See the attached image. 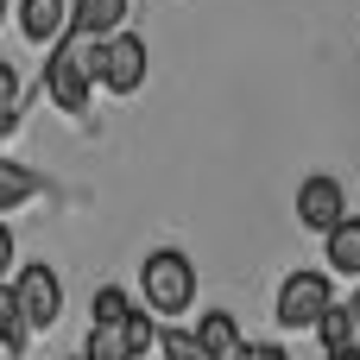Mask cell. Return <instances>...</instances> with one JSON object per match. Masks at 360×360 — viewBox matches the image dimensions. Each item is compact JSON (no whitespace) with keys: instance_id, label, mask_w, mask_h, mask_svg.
Instances as JSON below:
<instances>
[{"instance_id":"5b68a950","label":"cell","mask_w":360,"mask_h":360,"mask_svg":"<svg viewBox=\"0 0 360 360\" xmlns=\"http://www.w3.org/2000/svg\"><path fill=\"white\" fill-rule=\"evenodd\" d=\"M297 221H304L310 234L342 228V221H348V190H342L335 177H304V184H297Z\"/></svg>"},{"instance_id":"5bb4252c","label":"cell","mask_w":360,"mask_h":360,"mask_svg":"<svg viewBox=\"0 0 360 360\" xmlns=\"http://www.w3.org/2000/svg\"><path fill=\"white\" fill-rule=\"evenodd\" d=\"M316 335H323V348H329V354H342V348H360V323H354V310H342V304H335V310L316 323Z\"/></svg>"},{"instance_id":"7a4b0ae2","label":"cell","mask_w":360,"mask_h":360,"mask_svg":"<svg viewBox=\"0 0 360 360\" xmlns=\"http://www.w3.org/2000/svg\"><path fill=\"white\" fill-rule=\"evenodd\" d=\"M139 285H146V304H152L158 316H184V310L196 304V266H190V253H177V247L146 253Z\"/></svg>"},{"instance_id":"cb8c5ba5","label":"cell","mask_w":360,"mask_h":360,"mask_svg":"<svg viewBox=\"0 0 360 360\" xmlns=\"http://www.w3.org/2000/svg\"><path fill=\"white\" fill-rule=\"evenodd\" d=\"M228 360H247V348H240V354H228Z\"/></svg>"},{"instance_id":"7c38bea8","label":"cell","mask_w":360,"mask_h":360,"mask_svg":"<svg viewBox=\"0 0 360 360\" xmlns=\"http://www.w3.org/2000/svg\"><path fill=\"white\" fill-rule=\"evenodd\" d=\"M32 196H44V177L25 171V165H0V215L19 209V202H32Z\"/></svg>"},{"instance_id":"9c48e42d","label":"cell","mask_w":360,"mask_h":360,"mask_svg":"<svg viewBox=\"0 0 360 360\" xmlns=\"http://www.w3.org/2000/svg\"><path fill=\"white\" fill-rule=\"evenodd\" d=\"M196 342L209 348V360H228V354H240V323H234L228 310H209V316L196 323Z\"/></svg>"},{"instance_id":"7402d4cb","label":"cell","mask_w":360,"mask_h":360,"mask_svg":"<svg viewBox=\"0 0 360 360\" xmlns=\"http://www.w3.org/2000/svg\"><path fill=\"white\" fill-rule=\"evenodd\" d=\"M329 360H360V348H342V354H329Z\"/></svg>"},{"instance_id":"d4e9b609","label":"cell","mask_w":360,"mask_h":360,"mask_svg":"<svg viewBox=\"0 0 360 360\" xmlns=\"http://www.w3.org/2000/svg\"><path fill=\"white\" fill-rule=\"evenodd\" d=\"M0 19H6V0H0Z\"/></svg>"},{"instance_id":"8992f818","label":"cell","mask_w":360,"mask_h":360,"mask_svg":"<svg viewBox=\"0 0 360 360\" xmlns=\"http://www.w3.org/2000/svg\"><path fill=\"white\" fill-rule=\"evenodd\" d=\"M13 285H19V304H25V316H32V329H51L57 310H63V285H57V272L38 259V266H25Z\"/></svg>"},{"instance_id":"3957f363","label":"cell","mask_w":360,"mask_h":360,"mask_svg":"<svg viewBox=\"0 0 360 360\" xmlns=\"http://www.w3.org/2000/svg\"><path fill=\"white\" fill-rule=\"evenodd\" d=\"M329 310H335V285H329V272L297 266V272L278 285V323H285V329H316Z\"/></svg>"},{"instance_id":"9a60e30c","label":"cell","mask_w":360,"mask_h":360,"mask_svg":"<svg viewBox=\"0 0 360 360\" xmlns=\"http://www.w3.org/2000/svg\"><path fill=\"white\" fill-rule=\"evenodd\" d=\"M89 316H95V323H127V316H133V297H127L120 285H101L95 304H89Z\"/></svg>"},{"instance_id":"ac0fdd59","label":"cell","mask_w":360,"mask_h":360,"mask_svg":"<svg viewBox=\"0 0 360 360\" xmlns=\"http://www.w3.org/2000/svg\"><path fill=\"white\" fill-rule=\"evenodd\" d=\"M19 101V76H13V63H0V114Z\"/></svg>"},{"instance_id":"6da1fadb","label":"cell","mask_w":360,"mask_h":360,"mask_svg":"<svg viewBox=\"0 0 360 360\" xmlns=\"http://www.w3.org/2000/svg\"><path fill=\"white\" fill-rule=\"evenodd\" d=\"M95 76H101V38L82 32V25H70V32L57 38L51 63H44V89H51V101H57L63 114H82Z\"/></svg>"},{"instance_id":"e0dca14e","label":"cell","mask_w":360,"mask_h":360,"mask_svg":"<svg viewBox=\"0 0 360 360\" xmlns=\"http://www.w3.org/2000/svg\"><path fill=\"white\" fill-rule=\"evenodd\" d=\"M127 342H133V354L158 348V329H152V316H146V310H133V316H127Z\"/></svg>"},{"instance_id":"484cf974","label":"cell","mask_w":360,"mask_h":360,"mask_svg":"<svg viewBox=\"0 0 360 360\" xmlns=\"http://www.w3.org/2000/svg\"><path fill=\"white\" fill-rule=\"evenodd\" d=\"M82 360H89V354H82Z\"/></svg>"},{"instance_id":"44dd1931","label":"cell","mask_w":360,"mask_h":360,"mask_svg":"<svg viewBox=\"0 0 360 360\" xmlns=\"http://www.w3.org/2000/svg\"><path fill=\"white\" fill-rule=\"evenodd\" d=\"M6 133H13V108H6V114H0V139H6Z\"/></svg>"},{"instance_id":"8fae6325","label":"cell","mask_w":360,"mask_h":360,"mask_svg":"<svg viewBox=\"0 0 360 360\" xmlns=\"http://www.w3.org/2000/svg\"><path fill=\"white\" fill-rule=\"evenodd\" d=\"M323 247H329V266H335V272L360 278V215H348L342 228H329V234H323Z\"/></svg>"},{"instance_id":"52a82bcc","label":"cell","mask_w":360,"mask_h":360,"mask_svg":"<svg viewBox=\"0 0 360 360\" xmlns=\"http://www.w3.org/2000/svg\"><path fill=\"white\" fill-rule=\"evenodd\" d=\"M19 32L32 44H57L70 32V0H19Z\"/></svg>"},{"instance_id":"30bf717a","label":"cell","mask_w":360,"mask_h":360,"mask_svg":"<svg viewBox=\"0 0 360 360\" xmlns=\"http://www.w3.org/2000/svg\"><path fill=\"white\" fill-rule=\"evenodd\" d=\"M120 19H127V0H76V6H70V25H82V32H95V38L120 32Z\"/></svg>"},{"instance_id":"603a6c76","label":"cell","mask_w":360,"mask_h":360,"mask_svg":"<svg viewBox=\"0 0 360 360\" xmlns=\"http://www.w3.org/2000/svg\"><path fill=\"white\" fill-rule=\"evenodd\" d=\"M348 310H354V323H360V291H354V297H348Z\"/></svg>"},{"instance_id":"277c9868","label":"cell","mask_w":360,"mask_h":360,"mask_svg":"<svg viewBox=\"0 0 360 360\" xmlns=\"http://www.w3.org/2000/svg\"><path fill=\"white\" fill-rule=\"evenodd\" d=\"M101 82H108L114 95H133V89L146 82V38L108 32V38H101Z\"/></svg>"},{"instance_id":"ba28073f","label":"cell","mask_w":360,"mask_h":360,"mask_svg":"<svg viewBox=\"0 0 360 360\" xmlns=\"http://www.w3.org/2000/svg\"><path fill=\"white\" fill-rule=\"evenodd\" d=\"M32 342V316L19 304V285H0V354H25Z\"/></svg>"},{"instance_id":"4fadbf2b","label":"cell","mask_w":360,"mask_h":360,"mask_svg":"<svg viewBox=\"0 0 360 360\" xmlns=\"http://www.w3.org/2000/svg\"><path fill=\"white\" fill-rule=\"evenodd\" d=\"M89 360H139L127 342V323H89Z\"/></svg>"},{"instance_id":"d6986e66","label":"cell","mask_w":360,"mask_h":360,"mask_svg":"<svg viewBox=\"0 0 360 360\" xmlns=\"http://www.w3.org/2000/svg\"><path fill=\"white\" fill-rule=\"evenodd\" d=\"M247 360H291L278 342H259V348H247Z\"/></svg>"},{"instance_id":"2e32d148","label":"cell","mask_w":360,"mask_h":360,"mask_svg":"<svg viewBox=\"0 0 360 360\" xmlns=\"http://www.w3.org/2000/svg\"><path fill=\"white\" fill-rule=\"evenodd\" d=\"M158 348H165V360H209V348H202L190 329H165V335H158Z\"/></svg>"},{"instance_id":"ffe728a7","label":"cell","mask_w":360,"mask_h":360,"mask_svg":"<svg viewBox=\"0 0 360 360\" xmlns=\"http://www.w3.org/2000/svg\"><path fill=\"white\" fill-rule=\"evenodd\" d=\"M6 266H13V228L0 221V278H6Z\"/></svg>"}]
</instances>
